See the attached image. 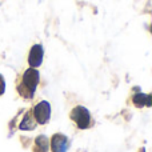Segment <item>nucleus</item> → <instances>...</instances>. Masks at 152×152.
I'll use <instances>...</instances> for the list:
<instances>
[{"label": "nucleus", "instance_id": "f257e3e1", "mask_svg": "<svg viewBox=\"0 0 152 152\" xmlns=\"http://www.w3.org/2000/svg\"><path fill=\"white\" fill-rule=\"evenodd\" d=\"M40 75L36 68H28L21 76L20 83L18 84V91L21 97L29 100L34 97V94L36 91V87L39 84Z\"/></svg>", "mask_w": 152, "mask_h": 152}, {"label": "nucleus", "instance_id": "f03ea898", "mask_svg": "<svg viewBox=\"0 0 152 152\" xmlns=\"http://www.w3.org/2000/svg\"><path fill=\"white\" fill-rule=\"evenodd\" d=\"M71 119L75 121V124L79 127L80 129H86L91 126V115L89 111L86 107L77 105L72 110L71 112Z\"/></svg>", "mask_w": 152, "mask_h": 152}, {"label": "nucleus", "instance_id": "7ed1b4c3", "mask_svg": "<svg viewBox=\"0 0 152 152\" xmlns=\"http://www.w3.org/2000/svg\"><path fill=\"white\" fill-rule=\"evenodd\" d=\"M32 115L34 119L36 120V123L39 124H45L48 123L51 118V105L48 102H40L39 104L35 105V108L32 110Z\"/></svg>", "mask_w": 152, "mask_h": 152}, {"label": "nucleus", "instance_id": "20e7f679", "mask_svg": "<svg viewBox=\"0 0 152 152\" xmlns=\"http://www.w3.org/2000/svg\"><path fill=\"white\" fill-rule=\"evenodd\" d=\"M51 148L52 152H67L69 148V139L63 134H56L51 140Z\"/></svg>", "mask_w": 152, "mask_h": 152}, {"label": "nucleus", "instance_id": "39448f33", "mask_svg": "<svg viewBox=\"0 0 152 152\" xmlns=\"http://www.w3.org/2000/svg\"><path fill=\"white\" fill-rule=\"evenodd\" d=\"M43 55H44V52H43V47L40 44H35L34 47L31 48L29 55H28L29 66H31L32 68L39 67L40 64H42V61H43Z\"/></svg>", "mask_w": 152, "mask_h": 152}, {"label": "nucleus", "instance_id": "423d86ee", "mask_svg": "<svg viewBox=\"0 0 152 152\" xmlns=\"http://www.w3.org/2000/svg\"><path fill=\"white\" fill-rule=\"evenodd\" d=\"M132 102L136 105L137 108L142 107H150L152 103V96L151 95H145V94H136L132 97Z\"/></svg>", "mask_w": 152, "mask_h": 152}, {"label": "nucleus", "instance_id": "0eeeda50", "mask_svg": "<svg viewBox=\"0 0 152 152\" xmlns=\"http://www.w3.org/2000/svg\"><path fill=\"white\" fill-rule=\"evenodd\" d=\"M36 120L34 119V115H32V112H27L26 115H24L23 120H21L20 126H19V128L21 129V131H32V129L36 127Z\"/></svg>", "mask_w": 152, "mask_h": 152}, {"label": "nucleus", "instance_id": "6e6552de", "mask_svg": "<svg viewBox=\"0 0 152 152\" xmlns=\"http://www.w3.org/2000/svg\"><path fill=\"white\" fill-rule=\"evenodd\" d=\"M48 145H50V142H48L47 136L40 135V136H37L36 140H35L34 152H47L48 151Z\"/></svg>", "mask_w": 152, "mask_h": 152}, {"label": "nucleus", "instance_id": "1a4fd4ad", "mask_svg": "<svg viewBox=\"0 0 152 152\" xmlns=\"http://www.w3.org/2000/svg\"><path fill=\"white\" fill-rule=\"evenodd\" d=\"M4 91H5V81H4L3 75H0V96L4 94Z\"/></svg>", "mask_w": 152, "mask_h": 152}]
</instances>
